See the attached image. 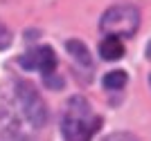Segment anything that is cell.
I'll return each mask as SVG.
<instances>
[{
    "label": "cell",
    "instance_id": "obj_3",
    "mask_svg": "<svg viewBox=\"0 0 151 141\" xmlns=\"http://www.w3.org/2000/svg\"><path fill=\"white\" fill-rule=\"evenodd\" d=\"M16 96H18V105L25 119L34 125V128H41L47 119V110H45V103L41 94L29 85V83H18L16 85Z\"/></svg>",
    "mask_w": 151,
    "mask_h": 141
},
{
    "label": "cell",
    "instance_id": "obj_10",
    "mask_svg": "<svg viewBox=\"0 0 151 141\" xmlns=\"http://www.w3.org/2000/svg\"><path fill=\"white\" fill-rule=\"evenodd\" d=\"M149 83H151V79H149Z\"/></svg>",
    "mask_w": 151,
    "mask_h": 141
},
{
    "label": "cell",
    "instance_id": "obj_6",
    "mask_svg": "<svg viewBox=\"0 0 151 141\" xmlns=\"http://www.w3.org/2000/svg\"><path fill=\"white\" fill-rule=\"evenodd\" d=\"M65 47H68L70 56L75 58L77 63H81V65H86L88 67L90 65V54H88V47L81 43V40H68L65 43Z\"/></svg>",
    "mask_w": 151,
    "mask_h": 141
},
{
    "label": "cell",
    "instance_id": "obj_7",
    "mask_svg": "<svg viewBox=\"0 0 151 141\" xmlns=\"http://www.w3.org/2000/svg\"><path fill=\"white\" fill-rule=\"evenodd\" d=\"M126 81H129V76H126L124 69H113V72H108L101 79V83H104L106 90H122L126 85Z\"/></svg>",
    "mask_w": 151,
    "mask_h": 141
},
{
    "label": "cell",
    "instance_id": "obj_2",
    "mask_svg": "<svg viewBox=\"0 0 151 141\" xmlns=\"http://www.w3.org/2000/svg\"><path fill=\"white\" fill-rule=\"evenodd\" d=\"M99 27L106 36H133L140 27V13L133 5H115L104 11Z\"/></svg>",
    "mask_w": 151,
    "mask_h": 141
},
{
    "label": "cell",
    "instance_id": "obj_1",
    "mask_svg": "<svg viewBox=\"0 0 151 141\" xmlns=\"http://www.w3.org/2000/svg\"><path fill=\"white\" fill-rule=\"evenodd\" d=\"M101 119L90 108V103L83 96H72L65 105L61 119V132L65 141H90L95 130L99 128Z\"/></svg>",
    "mask_w": 151,
    "mask_h": 141
},
{
    "label": "cell",
    "instance_id": "obj_8",
    "mask_svg": "<svg viewBox=\"0 0 151 141\" xmlns=\"http://www.w3.org/2000/svg\"><path fill=\"white\" fill-rule=\"evenodd\" d=\"M9 45H12V31L0 23V49H7Z\"/></svg>",
    "mask_w": 151,
    "mask_h": 141
},
{
    "label": "cell",
    "instance_id": "obj_9",
    "mask_svg": "<svg viewBox=\"0 0 151 141\" xmlns=\"http://www.w3.org/2000/svg\"><path fill=\"white\" fill-rule=\"evenodd\" d=\"M104 141H138L133 135H129V132H113V135H108Z\"/></svg>",
    "mask_w": 151,
    "mask_h": 141
},
{
    "label": "cell",
    "instance_id": "obj_5",
    "mask_svg": "<svg viewBox=\"0 0 151 141\" xmlns=\"http://www.w3.org/2000/svg\"><path fill=\"white\" fill-rule=\"evenodd\" d=\"M99 54L104 61H117L124 56V45L117 36H106L99 43Z\"/></svg>",
    "mask_w": 151,
    "mask_h": 141
},
{
    "label": "cell",
    "instance_id": "obj_4",
    "mask_svg": "<svg viewBox=\"0 0 151 141\" xmlns=\"http://www.w3.org/2000/svg\"><path fill=\"white\" fill-rule=\"evenodd\" d=\"M20 67L23 69H41V72L45 74V76H50V74H54V69H57V54H54V49L52 47H36V49H29L27 54H23L18 58Z\"/></svg>",
    "mask_w": 151,
    "mask_h": 141
}]
</instances>
